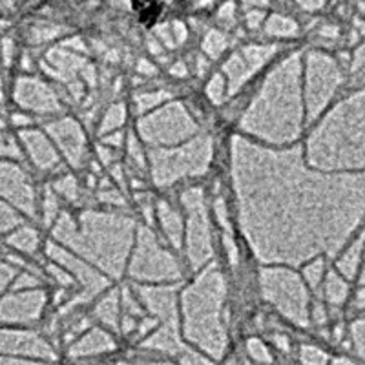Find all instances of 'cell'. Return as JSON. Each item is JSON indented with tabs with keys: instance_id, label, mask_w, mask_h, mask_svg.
I'll return each mask as SVG.
<instances>
[{
	"instance_id": "1",
	"label": "cell",
	"mask_w": 365,
	"mask_h": 365,
	"mask_svg": "<svg viewBox=\"0 0 365 365\" xmlns=\"http://www.w3.org/2000/svg\"><path fill=\"white\" fill-rule=\"evenodd\" d=\"M158 0H133V8L141 11L143 15H150L155 9Z\"/></svg>"
}]
</instances>
